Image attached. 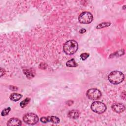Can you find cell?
<instances>
[{
	"mask_svg": "<svg viewBox=\"0 0 126 126\" xmlns=\"http://www.w3.org/2000/svg\"><path fill=\"white\" fill-rule=\"evenodd\" d=\"M124 78L123 73L118 70L112 71L108 76L109 81L114 85H117L122 82L124 80Z\"/></svg>",
	"mask_w": 126,
	"mask_h": 126,
	"instance_id": "obj_1",
	"label": "cell"
},
{
	"mask_svg": "<svg viewBox=\"0 0 126 126\" xmlns=\"http://www.w3.org/2000/svg\"><path fill=\"white\" fill-rule=\"evenodd\" d=\"M78 48V45L77 42L74 40H70L64 43L63 50L66 54L71 55L77 51Z\"/></svg>",
	"mask_w": 126,
	"mask_h": 126,
	"instance_id": "obj_2",
	"label": "cell"
},
{
	"mask_svg": "<svg viewBox=\"0 0 126 126\" xmlns=\"http://www.w3.org/2000/svg\"><path fill=\"white\" fill-rule=\"evenodd\" d=\"M91 110L97 114H102L105 112L107 107L104 103L100 101H94L91 105Z\"/></svg>",
	"mask_w": 126,
	"mask_h": 126,
	"instance_id": "obj_3",
	"label": "cell"
},
{
	"mask_svg": "<svg viewBox=\"0 0 126 126\" xmlns=\"http://www.w3.org/2000/svg\"><path fill=\"white\" fill-rule=\"evenodd\" d=\"M93 20V16L90 12L84 11L78 17V21L81 24H87L91 23Z\"/></svg>",
	"mask_w": 126,
	"mask_h": 126,
	"instance_id": "obj_4",
	"label": "cell"
},
{
	"mask_svg": "<svg viewBox=\"0 0 126 126\" xmlns=\"http://www.w3.org/2000/svg\"><path fill=\"white\" fill-rule=\"evenodd\" d=\"M24 122L29 125H35L39 121L38 117L35 114L32 113H29L26 114L23 118Z\"/></svg>",
	"mask_w": 126,
	"mask_h": 126,
	"instance_id": "obj_5",
	"label": "cell"
},
{
	"mask_svg": "<svg viewBox=\"0 0 126 126\" xmlns=\"http://www.w3.org/2000/svg\"><path fill=\"white\" fill-rule=\"evenodd\" d=\"M101 95L100 91L95 88L90 89L86 92V96L91 100H97L101 97Z\"/></svg>",
	"mask_w": 126,
	"mask_h": 126,
	"instance_id": "obj_6",
	"label": "cell"
},
{
	"mask_svg": "<svg viewBox=\"0 0 126 126\" xmlns=\"http://www.w3.org/2000/svg\"><path fill=\"white\" fill-rule=\"evenodd\" d=\"M112 109L113 111L117 113H121L123 112L126 109L125 106L122 103H115L112 105Z\"/></svg>",
	"mask_w": 126,
	"mask_h": 126,
	"instance_id": "obj_7",
	"label": "cell"
},
{
	"mask_svg": "<svg viewBox=\"0 0 126 126\" xmlns=\"http://www.w3.org/2000/svg\"><path fill=\"white\" fill-rule=\"evenodd\" d=\"M40 121L43 123L52 122L54 124H58L60 122V119L56 116H52L48 117H42L40 118Z\"/></svg>",
	"mask_w": 126,
	"mask_h": 126,
	"instance_id": "obj_8",
	"label": "cell"
},
{
	"mask_svg": "<svg viewBox=\"0 0 126 126\" xmlns=\"http://www.w3.org/2000/svg\"><path fill=\"white\" fill-rule=\"evenodd\" d=\"M22 125V121L17 118H10L7 123V125L9 126H21Z\"/></svg>",
	"mask_w": 126,
	"mask_h": 126,
	"instance_id": "obj_9",
	"label": "cell"
},
{
	"mask_svg": "<svg viewBox=\"0 0 126 126\" xmlns=\"http://www.w3.org/2000/svg\"><path fill=\"white\" fill-rule=\"evenodd\" d=\"M68 116L70 118L72 119H76L80 116V112L76 110H72L68 112Z\"/></svg>",
	"mask_w": 126,
	"mask_h": 126,
	"instance_id": "obj_10",
	"label": "cell"
},
{
	"mask_svg": "<svg viewBox=\"0 0 126 126\" xmlns=\"http://www.w3.org/2000/svg\"><path fill=\"white\" fill-rule=\"evenodd\" d=\"M22 95L18 93H12L10 94L9 98L10 99L13 101H17L19 100L22 97Z\"/></svg>",
	"mask_w": 126,
	"mask_h": 126,
	"instance_id": "obj_11",
	"label": "cell"
},
{
	"mask_svg": "<svg viewBox=\"0 0 126 126\" xmlns=\"http://www.w3.org/2000/svg\"><path fill=\"white\" fill-rule=\"evenodd\" d=\"M66 65L68 67H75L77 66V64L74 59H71L67 62Z\"/></svg>",
	"mask_w": 126,
	"mask_h": 126,
	"instance_id": "obj_12",
	"label": "cell"
},
{
	"mask_svg": "<svg viewBox=\"0 0 126 126\" xmlns=\"http://www.w3.org/2000/svg\"><path fill=\"white\" fill-rule=\"evenodd\" d=\"M111 23L109 22L101 23L96 26V29H101V28H104L105 27H109L111 25Z\"/></svg>",
	"mask_w": 126,
	"mask_h": 126,
	"instance_id": "obj_13",
	"label": "cell"
},
{
	"mask_svg": "<svg viewBox=\"0 0 126 126\" xmlns=\"http://www.w3.org/2000/svg\"><path fill=\"white\" fill-rule=\"evenodd\" d=\"M30 98H26L24 100H23V101H22L20 104V106L22 108H24L25 107H26L27 104L29 103V102L30 101Z\"/></svg>",
	"mask_w": 126,
	"mask_h": 126,
	"instance_id": "obj_14",
	"label": "cell"
},
{
	"mask_svg": "<svg viewBox=\"0 0 126 126\" xmlns=\"http://www.w3.org/2000/svg\"><path fill=\"white\" fill-rule=\"evenodd\" d=\"M11 110V108L10 107H8L7 108H6L5 109H4L1 113V115L2 116H7V115H8L9 112Z\"/></svg>",
	"mask_w": 126,
	"mask_h": 126,
	"instance_id": "obj_15",
	"label": "cell"
},
{
	"mask_svg": "<svg viewBox=\"0 0 126 126\" xmlns=\"http://www.w3.org/2000/svg\"><path fill=\"white\" fill-rule=\"evenodd\" d=\"M89 56H90V55L89 53H82L81 54L80 57L82 60H85L89 57Z\"/></svg>",
	"mask_w": 126,
	"mask_h": 126,
	"instance_id": "obj_16",
	"label": "cell"
},
{
	"mask_svg": "<svg viewBox=\"0 0 126 126\" xmlns=\"http://www.w3.org/2000/svg\"><path fill=\"white\" fill-rule=\"evenodd\" d=\"M86 29H81L79 31V33H81V34H82V33H85V32H86Z\"/></svg>",
	"mask_w": 126,
	"mask_h": 126,
	"instance_id": "obj_17",
	"label": "cell"
}]
</instances>
